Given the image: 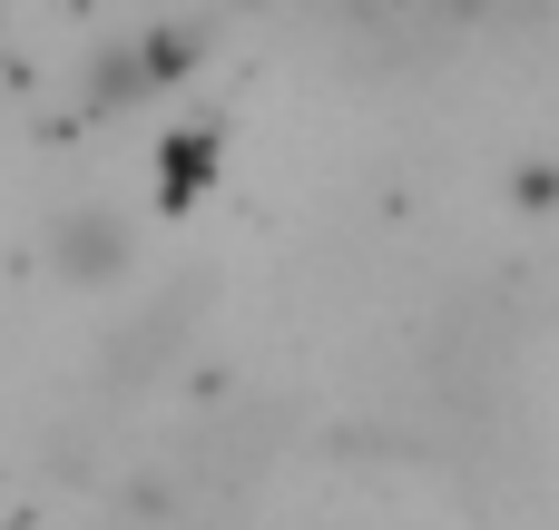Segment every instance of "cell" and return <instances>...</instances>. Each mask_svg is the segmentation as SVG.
<instances>
[{
	"label": "cell",
	"instance_id": "6da1fadb",
	"mask_svg": "<svg viewBox=\"0 0 559 530\" xmlns=\"http://www.w3.org/2000/svg\"><path fill=\"white\" fill-rule=\"evenodd\" d=\"M128 256H138V236H128L118 207H69V216L49 226V266H59L69 285H118Z\"/></svg>",
	"mask_w": 559,
	"mask_h": 530
},
{
	"label": "cell",
	"instance_id": "7a4b0ae2",
	"mask_svg": "<svg viewBox=\"0 0 559 530\" xmlns=\"http://www.w3.org/2000/svg\"><path fill=\"white\" fill-rule=\"evenodd\" d=\"M206 148H216V128H197V138H177V148H167V207H187V197H197Z\"/></svg>",
	"mask_w": 559,
	"mask_h": 530
}]
</instances>
